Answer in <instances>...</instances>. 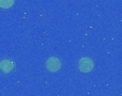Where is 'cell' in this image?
Masks as SVG:
<instances>
[{
    "mask_svg": "<svg viewBox=\"0 0 122 96\" xmlns=\"http://www.w3.org/2000/svg\"><path fill=\"white\" fill-rule=\"evenodd\" d=\"M60 65H61V63L57 58H49L46 62L47 68L51 72H57L60 68Z\"/></svg>",
    "mask_w": 122,
    "mask_h": 96,
    "instance_id": "6da1fadb",
    "label": "cell"
},
{
    "mask_svg": "<svg viewBox=\"0 0 122 96\" xmlns=\"http://www.w3.org/2000/svg\"><path fill=\"white\" fill-rule=\"evenodd\" d=\"M13 66H14V64H13L12 61L8 60V59H4V60H2L0 62V72H2L4 74L10 73L13 69Z\"/></svg>",
    "mask_w": 122,
    "mask_h": 96,
    "instance_id": "3957f363",
    "label": "cell"
},
{
    "mask_svg": "<svg viewBox=\"0 0 122 96\" xmlns=\"http://www.w3.org/2000/svg\"><path fill=\"white\" fill-rule=\"evenodd\" d=\"M13 4V0H0V8H10Z\"/></svg>",
    "mask_w": 122,
    "mask_h": 96,
    "instance_id": "277c9868",
    "label": "cell"
},
{
    "mask_svg": "<svg viewBox=\"0 0 122 96\" xmlns=\"http://www.w3.org/2000/svg\"><path fill=\"white\" fill-rule=\"evenodd\" d=\"M93 67V63L90 59L88 58H82L79 61V68L81 72H90Z\"/></svg>",
    "mask_w": 122,
    "mask_h": 96,
    "instance_id": "7a4b0ae2",
    "label": "cell"
}]
</instances>
